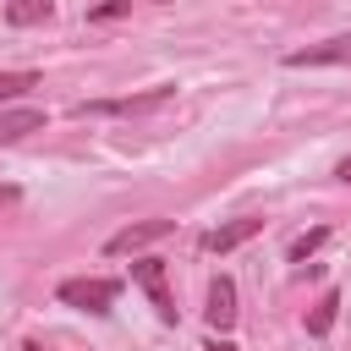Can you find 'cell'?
<instances>
[{
    "instance_id": "cell-1",
    "label": "cell",
    "mask_w": 351,
    "mask_h": 351,
    "mask_svg": "<svg viewBox=\"0 0 351 351\" xmlns=\"http://www.w3.org/2000/svg\"><path fill=\"white\" fill-rule=\"evenodd\" d=\"M176 88L170 82H159V88H143V93H126V99H82V104H71V115H143V110H159L165 99H170Z\"/></svg>"
},
{
    "instance_id": "cell-2",
    "label": "cell",
    "mask_w": 351,
    "mask_h": 351,
    "mask_svg": "<svg viewBox=\"0 0 351 351\" xmlns=\"http://www.w3.org/2000/svg\"><path fill=\"white\" fill-rule=\"evenodd\" d=\"M66 307H82V313H110V302L121 296V280H104V274H82V280H60L55 291Z\"/></svg>"
},
{
    "instance_id": "cell-3",
    "label": "cell",
    "mask_w": 351,
    "mask_h": 351,
    "mask_svg": "<svg viewBox=\"0 0 351 351\" xmlns=\"http://www.w3.org/2000/svg\"><path fill=\"white\" fill-rule=\"evenodd\" d=\"M132 280L148 291L159 324H176V296H170V274H165V263H159V258H132Z\"/></svg>"
},
{
    "instance_id": "cell-4",
    "label": "cell",
    "mask_w": 351,
    "mask_h": 351,
    "mask_svg": "<svg viewBox=\"0 0 351 351\" xmlns=\"http://www.w3.org/2000/svg\"><path fill=\"white\" fill-rule=\"evenodd\" d=\"M176 230V219H137V225H126V230H115L110 241H104V252L110 258H126V252H143V247H154V241H165Z\"/></svg>"
},
{
    "instance_id": "cell-5",
    "label": "cell",
    "mask_w": 351,
    "mask_h": 351,
    "mask_svg": "<svg viewBox=\"0 0 351 351\" xmlns=\"http://www.w3.org/2000/svg\"><path fill=\"white\" fill-rule=\"evenodd\" d=\"M236 313H241V307H236V280H230V274H214V280H208V307H203L208 329L225 335V329L236 324Z\"/></svg>"
},
{
    "instance_id": "cell-6",
    "label": "cell",
    "mask_w": 351,
    "mask_h": 351,
    "mask_svg": "<svg viewBox=\"0 0 351 351\" xmlns=\"http://www.w3.org/2000/svg\"><path fill=\"white\" fill-rule=\"evenodd\" d=\"M263 230V219L258 214H241V219H225V225H214L208 236H203V252H236L241 241H252Z\"/></svg>"
},
{
    "instance_id": "cell-7",
    "label": "cell",
    "mask_w": 351,
    "mask_h": 351,
    "mask_svg": "<svg viewBox=\"0 0 351 351\" xmlns=\"http://www.w3.org/2000/svg\"><path fill=\"white\" fill-rule=\"evenodd\" d=\"M340 60H351V33H340V38H324V44H307V49H291V55H285V66H340Z\"/></svg>"
},
{
    "instance_id": "cell-8",
    "label": "cell",
    "mask_w": 351,
    "mask_h": 351,
    "mask_svg": "<svg viewBox=\"0 0 351 351\" xmlns=\"http://www.w3.org/2000/svg\"><path fill=\"white\" fill-rule=\"evenodd\" d=\"M38 126H44V110H33V104L0 110V143H16V137H27V132H38Z\"/></svg>"
},
{
    "instance_id": "cell-9",
    "label": "cell",
    "mask_w": 351,
    "mask_h": 351,
    "mask_svg": "<svg viewBox=\"0 0 351 351\" xmlns=\"http://www.w3.org/2000/svg\"><path fill=\"white\" fill-rule=\"evenodd\" d=\"M335 313H340V291H324L307 313V335H329L335 329Z\"/></svg>"
},
{
    "instance_id": "cell-10",
    "label": "cell",
    "mask_w": 351,
    "mask_h": 351,
    "mask_svg": "<svg viewBox=\"0 0 351 351\" xmlns=\"http://www.w3.org/2000/svg\"><path fill=\"white\" fill-rule=\"evenodd\" d=\"M5 22H11V27L49 22V0H5Z\"/></svg>"
},
{
    "instance_id": "cell-11",
    "label": "cell",
    "mask_w": 351,
    "mask_h": 351,
    "mask_svg": "<svg viewBox=\"0 0 351 351\" xmlns=\"http://www.w3.org/2000/svg\"><path fill=\"white\" fill-rule=\"evenodd\" d=\"M324 241H329V230H324V225H313L307 236H296V241H291V263H307V258H313Z\"/></svg>"
},
{
    "instance_id": "cell-12",
    "label": "cell",
    "mask_w": 351,
    "mask_h": 351,
    "mask_svg": "<svg viewBox=\"0 0 351 351\" xmlns=\"http://www.w3.org/2000/svg\"><path fill=\"white\" fill-rule=\"evenodd\" d=\"M33 82H38L33 71H0V104H5V99H16V93H27Z\"/></svg>"
},
{
    "instance_id": "cell-13",
    "label": "cell",
    "mask_w": 351,
    "mask_h": 351,
    "mask_svg": "<svg viewBox=\"0 0 351 351\" xmlns=\"http://www.w3.org/2000/svg\"><path fill=\"white\" fill-rule=\"evenodd\" d=\"M121 11H132V0H99V5L88 11V22H110V16H121Z\"/></svg>"
},
{
    "instance_id": "cell-14",
    "label": "cell",
    "mask_w": 351,
    "mask_h": 351,
    "mask_svg": "<svg viewBox=\"0 0 351 351\" xmlns=\"http://www.w3.org/2000/svg\"><path fill=\"white\" fill-rule=\"evenodd\" d=\"M203 351H236V346H230V340H219V335H214V340H208V346H203Z\"/></svg>"
},
{
    "instance_id": "cell-15",
    "label": "cell",
    "mask_w": 351,
    "mask_h": 351,
    "mask_svg": "<svg viewBox=\"0 0 351 351\" xmlns=\"http://www.w3.org/2000/svg\"><path fill=\"white\" fill-rule=\"evenodd\" d=\"M335 176H340V181H351V154H346V159L335 165Z\"/></svg>"
},
{
    "instance_id": "cell-16",
    "label": "cell",
    "mask_w": 351,
    "mask_h": 351,
    "mask_svg": "<svg viewBox=\"0 0 351 351\" xmlns=\"http://www.w3.org/2000/svg\"><path fill=\"white\" fill-rule=\"evenodd\" d=\"M11 197H16V186H0V203H11Z\"/></svg>"
}]
</instances>
